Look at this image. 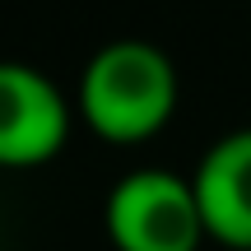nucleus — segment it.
<instances>
[{
	"instance_id": "obj_2",
	"label": "nucleus",
	"mask_w": 251,
	"mask_h": 251,
	"mask_svg": "<svg viewBox=\"0 0 251 251\" xmlns=\"http://www.w3.org/2000/svg\"><path fill=\"white\" fill-rule=\"evenodd\" d=\"M102 219L117 251H200L209 237L196 181L163 168L126 172L112 186Z\"/></svg>"
},
{
	"instance_id": "obj_1",
	"label": "nucleus",
	"mask_w": 251,
	"mask_h": 251,
	"mask_svg": "<svg viewBox=\"0 0 251 251\" xmlns=\"http://www.w3.org/2000/svg\"><path fill=\"white\" fill-rule=\"evenodd\" d=\"M177 112V65L140 37H121L93 51L79 75V117L112 144H140Z\"/></svg>"
},
{
	"instance_id": "obj_3",
	"label": "nucleus",
	"mask_w": 251,
	"mask_h": 251,
	"mask_svg": "<svg viewBox=\"0 0 251 251\" xmlns=\"http://www.w3.org/2000/svg\"><path fill=\"white\" fill-rule=\"evenodd\" d=\"M70 107L42 70L0 61V168H37L61 153Z\"/></svg>"
},
{
	"instance_id": "obj_4",
	"label": "nucleus",
	"mask_w": 251,
	"mask_h": 251,
	"mask_svg": "<svg viewBox=\"0 0 251 251\" xmlns=\"http://www.w3.org/2000/svg\"><path fill=\"white\" fill-rule=\"evenodd\" d=\"M191 181L205 233L233 251H251V126L209 144Z\"/></svg>"
}]
</instances>
